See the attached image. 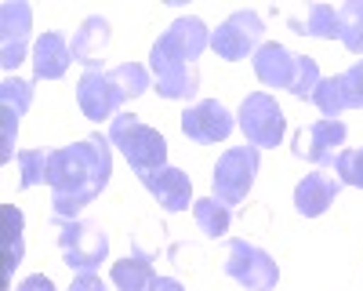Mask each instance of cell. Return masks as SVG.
<instances>
[{
  "label": "cell",
  "instance_id": "1",
  "mask_svg": "<svg viewBox=\"0 0 363 291\" xmlns=\"http://www.w3.org/2000/svg\"><path fill=\"white\" fill-rule=\"evenodd\" d=\"M113 175V157L102 138H84L73 146L51 153L48 168V186H51V204L58 219H69L95 200Z\"/></svg>",
  "mask_w": 363,
  "mask_h": 291
},
{
  "label": "cell",
  "instance_id": "2",
  "mask_svg": "<svg viewBox=\"0 0 363 291\" xmlns=\"http://www.w3.org/2000/svg\"><path fill=\"white\" fill-rule=\"evenodd\" d=\"M211 44V33L200 18H178L167 33L153 44V73H157V92L164 99H189L196 92V58Z\"/></svg>",
  "mask_w": 363,
  "mask_h": 291
},
{
  "label": "cell",
  "instance_id": "3",
  "mask_svg": "<svg viewBox=\"0 0 363 291\" xmlns=\"http://www.w3.org/2000/svg\"><path fill=\"white\" fill-rule=\"evenodd\" d=\"M145 87H149V73L138 62H124L109 73L87 70L77 84V102L91 121H106V116H116V109L128 99L142 95Z\"/></svg>",
  "mask_w": 363,
  "mask_h": 291
},
{
  "label": "cell",
  "instance_id": "4",
  "mask_svg": "<svg viewBox=\"0 0 363 291\" xmlns=\"http://www.w3.org/2000/svg\"><path fill=\"white\" fill-rule=\"evenodd\" d=\"M109 138L113 146H120V153L128 157V164L145 175V171H157V168H167V142L160 131H153L149 124H142L138 116L131 113H116L113 116V128H109Z\"/></svg>",
  "mask_w": 363,
  "mask_h": 291
},
{
  "label": "cell",
  "instance_id": "5",
  "mask_svg": "<svg viewBox=\"0 0 363 291\" xmlns=\"http://www.w3.org/2000/svg\"><path fill=\"white\" fill-rule=\"evenodd\" d=\"M58 244H62L66 266L77 273H95L109 255V237L95 222H66L58 233Z\"/></svg>",
  "mask_w": 363,
  "mask_h": 291
},
{
  "label": "cell",
  "instance_id": "6",
  "mask_svg": "<svg viewBox=\"0 0 363 291\" xmlns=\"http://www.w3.org/2000/svg\"><path fill=\"white\" fill-rule=\"evenodd\" d=\"M255 175H258V150L255 146H236V150L222 153L218 168H215V197L225 204H240L251 186H255Z\"/></svg>",
  "mask_w": 363,
  "mask_h": 291
},
{
  "label": "cell",
  "instance_id": "7",
  "mask_svg": "<svg viewBox=\"0 0 363 291\" xmlns=\"http://www.w3.org/2000/svg\"><path fill=\"white\" fill-rule=\"evenodd\" d=\"M240 128H244V135L255 150L258 146H280V138L287 131V116L277 106V99L255 92V95L244 99V106H240Z\"/></svg>",
  "mask_w": 363,
  "mask_h": 291
},
{
  "label": "cell",
  "instance_id": "8",
  "mask_svg": "<svg viewBox=\"0 0 363 291\" xmlns=\"http://www.w3.org/2000/svg\"><path fill=\"white\" fill-rule=\"evenodd\" d=\"M225 273H229L236 284H244L247 291H269V287H277V280H280L277 262H272L262 248L247 244V241H233V244H229Z\"/></svg>",
  "mask_w": 363,
  "mask_h": 291
},
{
  "label": "cell",
  "instance_id": "9",
  "mask_svg": "<svg viewBox=\"0 0 363 291\" xmlns=\"http://www.w3.org/2000/svg\"><path fill=\"white\" fill-rule=\"evenodd\" d=\"M262 33H265V26L255 11H236L211 33V48L222 58H229V62H236V58H247L258 48Z\"/></svg>",
  "mask_w": 363,
  "mask_h": 291
},
{
  "label": "cell",
  "instance_id": "10",
  "mask_svg": "<svg viewBox=\"0 0 363 291\" xmlns=\"http://www.w3.org/2000/svg\"><path fill=\"white\" fill-rule=\"evenodd\" d=\"M342 142H345V124L342 121H316V124L298 131L294 153L306 157L309 164H330L342 153Z\"/></svg>",
  "mask_w": 363,
  "mask_h": 291
},
{
  "label": "cell",
  "instance_id": "11",
  "mask_svg": "<svg viewBox=\"0 0 363 291\" xmlns=\"http://www.w3.org/2000/svg\"><path fill=\"white\" fill-rule=\"evenodd\" d=\"M29 26H33V11L29 4H4L0 11V62L4 70H15L26 55V40H29Z\"/></svg>",
  "mask_w": 363,
  "mask_h": 291
},
{
  "label": "cell",
  "instance_id": "12",
  "mask_svg": "<svg viewBox=\"0 0 363 291\" xmlns=\"http://www.w3.org/2000/svg\"><path fill=\"white\" fill-rule=\"evenodd\" d=\"M182 131H186L193 142H222L233 131V116L218 99H207V102L182 113Z\"/></svg>",
  "mask_w": 363,
  "mask_h": 291
},
{
  "label": "cell",
  "instance_id": "13",
  "mask_svg": "<svg viewBox=\"0 0 363 291\" xmlns=\"http://www.w3.org/2000/svg\"><path fill=\"white\" fill-rule=\"evenodd\" d=\"M298 70H301V55L287 51L284 44H262L255 51V73L269 87H287L291 92L298 80Z\"/></svg>",
  "mask_w": 363,
  "mask_h": 291
},
{
  "label": "cell",
  "instance_id": "14",
  "mask_svg": "<svg viewBox=\"0 0 363 291\" xmlns=\"http://www.w3.org/2000/svg\"><path fill=\"white\" fill-rule=\"evenodd\" d=\"M142 186L160 200L164 212H186L189 208V193H193V182L186 171L178 168H157V171H145L142 175Z\"/></svg>",
  "mask_w": 363,
  "mask_h": 291
},
{
  "label": "cell",
  "instance_id": "15",
  "mask_svg": "<svg viewBox=\"0 0 363 291\" xmlns=\"http://www.w3.org/2000/svg\"><path fill=\"white\" fill-rule=\"evenodd\" d=\"M0 291H8V280L15 273V266L22 262V212L15 204H4L0 208Z\"/></svg>",
  "mask_w": 363,
  "mask_h": 291
},
{
  "label": "cell",
  "instance_id": "16",
  "mask_svg": "<svg viewBox=\"0 0 363 291\" xmlns=\"http://www.w3.org/2000/svg\"><path fill=\"white\" fill-rule=\"evenodd\" d=\"M338 190H342V182L330 179V175H323V171L306 175V179L298 182V190H294V208H298V215H306V219L323 215L327 204L338 197Z\"/></svg>",
  "mask_w": 363,
  "mask_h": 291
},
{
  "label": "cell",
  "instance_id": "17",
  "mask_svg": "<svg viewBox=\"0 0 363 291\" xmlns=\"http://www.w3.org/2000/svg\"><path fill=\"white\" fill-rule=\"evenodd\" d=\"M69 58H73V48L66 44L62 33H44L33 48V73L37 80H58L66 70H69Z\"/></svg>",
  "mask_w": 363,
  "mask_h": 291
},
{
  "label": "cell",
  "instance_id": "18",
  "mask_svg": "<svg viewBox=\"0 0 363 291\" xmlns=\"http://www.w3.org/2000/svg\"><path fill=\"white\" fill-rule=\"evenodd\" d=\"M113 284L120 287V291H149L153 287V280H157V273H153V255H145V251H131L128 258H120V262H113Z\"/></svg>",
  "mask_w": 363,
  "mask_h": 291
},
{
  "label": "cell",
  "instance_id": "19",
  "mask_svg": "<svg viewBox=\"0 0 363 291\" xmlns=\"http://www.w3.org/2000/svg\"><path fill=\"white\" fill-rule=\"evenodd\" d=\"M106 44H109V22L99 18V15H91V18H84V26L77 29V37H73V58L84 62V66H95Z\"/></svg>",
  "mask_w": 363,
  "mask_h": 291
},
{
  "label": "cell",
  "instance_id": "20",
  "mask_svg": "<svg viewBox=\"0 0 363 291\" xmlns=\"http://www.w3.org/2000/svg\"><path fill=\"white\" fill-rule=\"evenodd\" d=\"M193 219L196 226L207 233V237H222V233H229V208L218 200V197H207V200H196L193 204Z\"/></svg>",
  "mask_w": 363,
  "mask_h": 291
},
{
  "label": "cell",
  "instance_id": "21",
  "mask_svg": "<svg viewBox=\"0 0 363 291\" xmlns=\"http://www.w3.org/2000/svg\"><path fill=\"white\" fill-rule=\"evenodd\" d=\"M338 40L352 55H363V4H359V0L338 8Z\"/></svg>",
  "mask_w": 363,
  "mask_h": 291
},
{
  "label": "cell",
  "instance_id": "22",
  "mask_svg": "<svg viewBox=\"0 0 363 291\" xmlns=\"http://www.w3.org/2000/svg\"><path fill=\"white\" fill-rule=\"evenodd\" d=\"M294 29H298V33H306V37L335 40V37H338V8L313 4V8H309V18H306V22H294Z\"/></svg>",
  "mask_w": 363,
  "mask_h": 291
},
{
  "label": "cell",
  "instance_id": "23",
  "mask_svg": "<svg viewBox=\"0 0 363 291\" xmlns=\"http://www.w3.org/2000/svg\"><path fill=\"white\" fill-rule=\"evenodd\" d=\"M18 168H22V190H33V186L48 182L51 153H44V150H26V153H18Z\"/></svg>",
  "mask_w": 363,
  "mask_h": 291
},
{
  "label": "cell",
  "instance_id": "24",
  "mask_svg": "<svg viewBox=\"0 0 363 291\" xmlns=\"http://www.w3.org/2000/svg\"><path fill=\"white\" fill-rule=\"evenodd\" d=\"M335 80H338V92H342V106L345 109H363V58Z\"/></svg>",
  "mask_w": 363,
  "mask_h": 291
},
{
  "label": "cell",
  "instance_id": "25",
  "mask_svg": "<svg viewBox=\"0 0 363 291\" xmlns=\"http://www.w3.org/2000/svg\"><path fill=\"white\" fill-rule=\"evenodd\" d=\"M335 171L342 186H359L363 190V150H342L335 157Z\"/></svg>",
  "mask_w": 363,
  "mask_h": 291
},
{
  "label": "cell",
  "instance_id": "26",
  "mask_svg": "<svg viewBox=\"0 0 363 291\" xmlns=\"http://www.w3.org/2000/svg\"><path fill=\"white\" fill-rule=\"evenodd\" d=\"M29 102H33V87H29L26 80H4L0 84V106H8V109H15V113H26L29 109Z\"/></svg>",
  "mask_w": 363,
  "mask_h": 291
},
{
  "label": "cell",
  "instance_id": "27",
  "mask_svg": "<svg viewBox=\"0 0 363 291\" xmlns=\"http://www.w3.org/2000/svg\"><path fill=\"white\" fill-rule=\"evenodd\" d=\"M69 291H106V284L95 277V273H80L77 280H73V287Z\"/></svg>",
  "mask_w": 363,
  "mask_h": 291
},
{
  "label": "cell",
  "instance_id": "28",
  "mask_svg": "<svg viewBox=\"0 0 363 291\" xmlns=\"http://www.w3.org/2000/svg\"><path fill=\"white\" fill-rule=\"evenodd\" d=\"M18 291H55V284H51L44 273H37V277H26V280L18 284Z\"/></svg>",
  "mask_w": 363,
  "mask_h": 291
},
{
  "label": "cell",
  "instance_id": "29",
  "mask_svg": "<svg viewBox=\"0 0 363 291\" xmlns=\"http://www.w3.org/2000/svg\"><path fill=\"white\" fill-rule=\"evenodd\" d=\"M149 291H186V287H182L178 280H171V277H157Z\"/></svg>",
  "mask_w": 363,
  "mask_h": 291
}]
</instances>
